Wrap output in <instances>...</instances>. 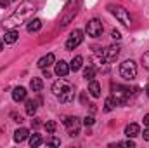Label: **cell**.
<instances>
[{"mask_svg": "<svg viewBox=\"0 0 149 148\" xmlns=\"http://www.w3.org/2000/svg\"><path fill=\"white\" fill-rule=\"evenodd\" d=\"M35 11H37V9H35V4H33L31 0H24V2H21L19 7H17L9 18L3 19V28H5V30H14L16 26L23 25V21L30 19V18L33 16Z\"/></svg>", "mask_w": 149, "mask_h": 148, "instance_id": "cell-1", "label": "cell"}, {"mask_svg": "<svg viewBox=\"0 0 149 148\" xmlns=\"http://www.w3.org/2000/svg\"><path fill=\"white\" fill-rule=\"evenodd\" d=\"M52 92L61 99V103H70V101H73V98H74V92H73L71 84L66 82L63 77H61L57 82H54V85H52Z\"/></svg>", "mask_w": 149, "mask_h": 148, "instance_id": "cell-2", "label": "cell"}, {"mask_svg": "<svg viewBox=\"0 0 149 148\" xmlns=\"http://www.w3.org/2000/svg\"><path fill=\"white\" fill-rule=\"evenodd\" d=\"M80 5H81V0H70V2L64 5V9H63V12H61V19H59L61 26H68V25L73 21L74 16H76V12H78V9H80Z\"/></svg>", "mask_w": 149, "mask_h": 148, "instance_id": "cell-3", "label": "cell"}, {"mask_svg": "<svg viewBox=\"0 0 149 148\" xmlns=\"http://www.w3.org/2000/svg\"><path fill=\"white\" fill-rule=\"evenodd\" d=\"M108 11L111 12L113 16L121 23V25H125V26H130L132 25V18H130V14H128V11L125 9V7H121V5H114V4H109L108 5Z\"/></svg>", "mask_w": 149, "mask_h": 148, "instance_id": "cell-4", "label": "cell"}, {"mask_svg": "<svg viewBox=\"0 0 149 148\" xmlns=\"http://www.w3.org/2000/svg\"><path fill=\"white\" fill-rule=\"evenodd\" d=\"M120 75H121L125 80L135 78V77H137V65H135V61H132V59L123 61V63L120 65Z\"/></svg>", "mask_w": 149, "mask_h": 148, "instance_id": "cell-5", "label": "cell"}, {"mask_svg": "<svg viewBox=\"0 0 149 148\" xmlns=\"http://www.w3.org/2000/svg\"><path fill=\"white\" fill-rule=\"evenodd\" d=\"M113 98L116 99V105H123L130 98V89L123 85H113Z\"/></svg>", "mask_w": 149, "mask_h": 148, "instance_id": "cell-6", "label": "cell"}, {"mask_svg": "<svg viewBox=\"0 0 149 148\" xmlns=\"http://www.w3.org/2000/svg\"><path fill=\"white\" fill-rule=\"evenodd\" d=\"M102 23L97 19V18H94V19H90L88 23H87V33H88V37H94V38H97V37H101L102 35Z\"/></svg>", "mask_w": 149, "mask_h": 148, "instance_id": "cell-7", "label": "cell"}, {"mask_svg": "<svg viewBox=\"0 0 149 148\" xmlns=\"http://www.w3.org/2000/svg\"><path fill=\"white\" fill-rule=\"evenodd\" d=\"M120 45H109V47H106L102 52H101V59L104 61V63H111L114 61L118 56H120Z\"/></svg>", "mask_w": 149, "mask_h": 148, "instance_id": "cell-8", "label": "cell"}, {"mask_svg": "<svg viewBox=\"0 0 149 148\" xmlns=\"http://www.w3.org/2000/svg\"><path fill=\"white\" fill-rule=\"evenodd\" d=\"M81 40H83V32L81 30H73L70 38H68V42H66V49L73 51L74 47H78L81 44Z\"/></svg>", "mask_w": 149, "mask_h": 148, "instance_id": "cell-9", "label": "cell"}, {"mask_svg": "<svg viewBox=\"0 0 149 148\" xmlns=\"http://www.w3.org/2000/svg\"><path fill=\"white\" fill-rule=\"evenodd\" d=\"M64 125L68 127V132L70 136H76L80 132V118L78 117H68L64 120Z\"/></svg>", "mask_w": 149, "mask_h": 148, "instance_id": "cell-10", "label": "cell"}, {"mask_svg": "<svg viewBox=\"0 0 149 148\" xmlns=\"http://www.w3.org/2000/svg\"><path fill=\"white\" fill-rule=\"evenodd\" d=\"M54 72H56L57 77H66L71 70H70V65H68L66 61H63V59H61L59 63H56V70H54Z\"/></svg>", "mask_w": 149, "mask_h": 148, "instance_id": "cell-11", "label": "cell"}, {"mask_svg": "<svg viewBox=\"0 0 149 148\" xmlns=\"http://www.w3.org/2000/svg\"><path fill=\"white\" fill-rule=\"evenodd\" d=\"M54 61H56L54 54H47V56H43V58H40V59H38V68L45 70V68H49L50 65H54Z\"/></svg>", "mask_w": 149, "mask_h": 148, "instance_id": "cell-12", "label": "cell"}, {"mask_svg": "<svg viewBox=\"0 0 149 148\" xmlns=\"http://www.w3.org/2000/svg\"><path fill=\"white\" fill-rule=\"evenodd\" d=\"M26 96H28V92H26V89H24V87H16V89L12 91V99H14L16 103L24 101V99H26Z\"/></svg>", "mask_w": 149, "mask_h": 148, "instance_id": "cell-13", "label": "cell"}, {"mask_svg": "<svg viewBox=\"0 0 149 148\" xmlns=\"http://www.w3.org/2000/svg\"><path fill=\"white\" fill-rule=\"evenodd\" d=\"M26 138H30V131L24 129V127H19V129L14 132V141H16V143H23Z\"/></svg>", "mask_w": 149, "mask_h": 148, "instance_id": "cell-14", "label": "cell"}, {"mask_svg": "<svg viewBox=\"0 0 149 148\" xmlns=\"http://www.w3.org/2000/svg\"><path fill=\"white\" fill-rule=\"evenodd\" d=\"M88 92L94 96V98H99L101 96V85L97 80H90L88 82Z\"/></svg>", "mask_w": 149, "mask_h": 148, "instance_id": "cell-15", "label": "cell"}, {"mask_svg": "<svg viewBox=\"0 0 149 148\" xmlns=\"http://www.w3.org/2000/svg\"><path fill=\"white\" fill-rule=\"evenodd\" d=\"M42 28V21L38 19V18H35V19H30L28 21V26H26V30H28V33H35V32H38Z\"/></svg>", "mask_w": 149, "mask_h": 148, "instance_id": "cell-16", "label": "cell"}, {"mask_svg": "<svg viewBox=\"0 0 149 148\" xmlns=\"http://www.w3.org/2000/svg\"><path fill=\"white\" fill-rule=\"evenodd\" d=\"M139 132H141V127H139L137 124H128V125L125 127V134H127L128 138H135Z\"/></svg>", "mask_w": 149, "mask_h": 148, "instance_id": "cell-17", "label": "cell"}, {"mask_svg": "<svg viewBox=\"0 0 149 148\" xmlns=\"http://www.w3.org/2000/svg\"><path fill=\"white\" fill-rule=\"evenodd\" d=\"M17 37H19V33L16 30H7L5 32V37H3V42L5 44H14L17 40Z\"/></svg>", "mask_w": 149, "mask_h": 148, "instance_id": "cell-18", "label": "cell"}, {"mask_svg": "<svg viewBox=\"0 0 149 148\" xmlns=\"http://www.w3.org/2000/svg\"><path fill=\"white\" fill-rule=\"evenodd\" d=\"M81 66H83V58H81V56H74L73 59H71L70 70H71V72H78Z\"/></svg>", "mask_w": 149, "mask_h": 148, "instance_id": "cell-19", "label": "cell"}, {"mask_svg": "<svg viewBox=\"0 0 149 148\" xmlns=\"http://www.w3.org/2000/svg\"><path fill=\"white\" fill-rule=\"evenodd\" d=\"M24 110H26V113H28L30 117H33V115L37 113V101H33V99H28V101H26V106H24Z\"/></svg>", "mask_w": 149, "mask_h": 148, "instance_id": "cell-20", "label": "cell"}, {"mask_svg": "<svg viewBox=\"0 0 149 148\" xmlns=\"http://www.w3.org/2000/svg\"><path fill=\"white\" fill-rule=\"evenodd\" d=\"M95 66L94 65H88L87 68H85V72H83V78H87V80H94V77H95Z\"/></svg>", "mask_w": 149, "mask_h": 148, "instance_id": "cell-21", "label": "cell"}, {"mask_svg": "<svg viewBox=\"0 0 149 148\" xmlns=\"http://www.w3.org/2000/svg\"><path fill=\"white\" fill-rule=\"evenodd\" d=\"M30 87H31L35 92L42 91V87H43V82H42V78H37V77H33V78H31V82H30Z\"/></svg>", "mask_w": 149, "mask_h": 148, "instance_id": "cell-22", "label": "cell"}, {"mask_svg": "<svg viewBox=\"0 0 149 148\" xmlns=\"http://www.w3.org/2000/svg\"><path fill=\"white\" fill-rule=\"evenodd\" d=\"M30 145L33 148L40 147V145H42V136H40V134H31V136H30Z\"/></svg>", "mask_w": 149, "mask_h": 148, "instance_id": "cell-23", "label": "cell"}, {"mask_svg": "<svg viewBox=\"0 0 149 148\" xmlns=\"http://www.w3.org/2000/svg\"><path fill=\"white\" fill-rule=\"evenodd\" d=\"M114 106H116V99H114L113 96H109V98L106 99V103H104V110H106V111H111Z\"/></svg>", "mask_w": 149, "mask_h": 148, "instance_id": "cell-24", "label": "cell"}, {"mask_svg": "<svg viewBox=\"0 0 149 148\" xmlns=\"http://www.w3.org/2000/svg\"><path fill=\"white\" fill-rule=\"evenodd\" d=\"M56 122L54 120H47V124H45V129H47V132L49 134H54V131H56Z\"/></svg>", "mask_w": 149, "mask_h": 148, "instance_id": "cell-25", "label": "cell"}, {"mask_svg": "<svg viewBox=\"0 0 149 148\" xmlns=\"http://www.w3.org/2000/svg\"><path fill=\"white\" fill-rule=\"evenodd\" d=\"M142 65H144V68H146V70H149V51L142 54Z\"/></svg>", "mask_w": 149, "mask_h": 148, "instance_id": "cell-26", "label": "cell"}, {"mask_svg": "<svg viewBox=\"0 0 149 148\" xmlns=\"http://www.w3.org/2000/svg\"><path fill=\"white\" fill-rule=\"evenodd\" d=\"M47 145H50V147H59L61 141H59L57 138H49V140H47Z\"/></svg>", "mask_w": 149, "mask_h": 148, "instance_id": "cell-27", "label": "cell"}, {"mask_svg": "<svg viewBox=\"0 0 149 148\" xmlns=\"http://www.w3.org/2000/svg\"><path fill=\"white\" fill-rule=\"evenodd\" d=\"M94 122H95V120H94V117H92V115H87V117L83 118V124H85L87 127H88V125H92Z\"/></svg>", "mask_w": 149, "mask_h": 148, "instance_id": "cell-28", "label": "cell"}, {"mask_svg": "<svg viewBox=\"0 0 149 148\" xmlns=\"http://www.w3.org/2000/svg\"><path fill=\"white\" fill-rule=\"evenodd\" d=\"M118 145H121V147H128V148H134V147H135V143H134L132 140H128V141H121V143H118Z\"/></svg>", "mask_w": 149, "mask_h": 148, "instance_id": "cell-29", "label": "cell"}, {"mask_svg": "<svg viewBox=\"0 0 149 148\" xmlns=\"http://www.w3.org/2000/svg\"><path fill=\"white\" fill-rule=\"evenodd\" d=\"M111 37L114 38V40H120V38H121V33H120L118 30H113V32H111Z\"/></svg>", "mask_w": 149, "mask_h": 148, "instance_id": "cell-30", "label": "cell"}, {"mask_svg": "<svg viewBox=\"0 0 149 148\" xmlns=\"http://www.w3.org/2000/svg\"><path fill=\"white\" fill-rule=\"evenodd\" d=\"M12 118H14L16 122H19V124L23 122V117H21V115H17V113H12Z\"/></svg>", "mask_w": 149, "mask_h": 148, "instance_id": "cell-31", "label": "cell"}, {"mask_svg": "<svg viewBox=\"0 0 149 148\" xmlns=\"http://www.w3.org/2000/svg\"><path fill=\"white\" fill-rule=\"evenodd\" d=\"M31 124H33V127H38L42 122H40V118H33V120H31Z\"/></svg>", "mask_w": 149, "mask_h": 148, "instance_id": "cell-32", "label": "cell"}, {"mask_svg": "<svg viewBox=\"0 0 149 148\" xmlns=\"http://www.w3.org/2000/svg\"><path fill=\"white\" fill-rule=\"evenodd\" d=\"M142 136H144V140H146V141H149V127H148V129H144V134H142Z\"/></svg>", "mask_w": 149, "mask_h": 148, "instance_id": "cell-33", "label": "cell"}, {"mask_svg": "<svg viewBox=\"0 0 149 148\" xmlns=\"http://www.w3.org/2000/svg\"><path fill=\"white\" fill-rule=\"evenodd\" d=\"M50 72H49V70H47V68H45V70H43V77H45V78H50Z\"/></svg>", "mask_w": 149, "mask_h": 148, "instance_id": "cell-34", "label": "cell"}, {"mask_svg": "<svg viewBox=\"0 0 149 148\" xmlns=\"http://www.w3.org/2000/svg\"><path fill=\"white\" fill-rule=\"evenodd\" d=\"M144 125H148L149 127V113L148 115H144Z\"/></svg>", "mask_w": 149, "mask_h": 148, "instance_id": "cell-35", "label": "cell"}, {"mask_svg": "<svg viewBox=\"0 0 149 148\" xmlns=\"http://www.w3.org/2000/svg\"><path fill=\"white\" fill-rule=\"evenodd\" d=\"M0 5H2V7H7V5H9V0H0Z\"/></svg>", "mask_w": 149, "mask_h": 148, "instance_id": "cell-36", "label": "cell"}, {"mask_svg": "<svg viewBox=\"0 0 149 148\" xmlns=\"http://www.w3.org/2000/svg\"><path fill=\"white\" fill-rule=\"evenodd\" d=\"M3 49V40H0V51Z\"/></svg>", "mask_w": 149, "mask_h": 148, "instance_id": "cell-37", "label": "cell"}, {"mask_svg": "<svg viewBox=\"0 0 149 148\" xmlns=\"http://www.w3.org/2000/svg\"><path fill=\"white\" fill-rule=\"evenodd\" d=\"M146 92H148V96H149V85H148V87H146Z\"/></svg>", "mask_w": 149, "mask_h": 148, "instance_id": "cell-38", "label": "cell"}]
</instances>
